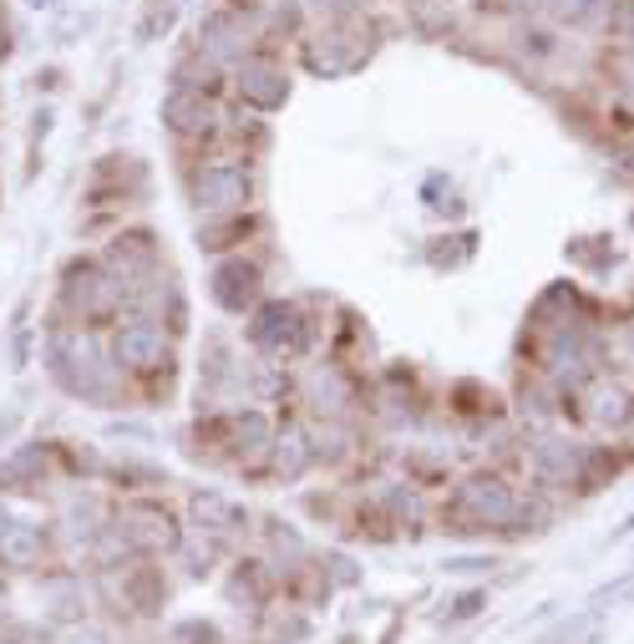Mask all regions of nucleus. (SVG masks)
<instances>
[{
    "mask_svg": "<svg viewBox=\"0 0 634 644\" xmlns=\"http://www.w3.org/2000/svg\"><path fill=\"white\" fill-rule=\"evenodd\" d=\"M122 543H133L143 553H163V548H178V528H173V518L163 508L137 502V508L122 513Z\"/></svg>",
    "mask_w": 634,
    "mask_h": 644,
    "instance_id": "f257e3e1",
    "label": "nucleus"
},
{
    "mask_svg": "<svg viewBox=\"0 0 634 644\" xmlns=\"http://www.w3.org/2000/svg\"><path fill=\"white\" fill-rule=\"evenodd\" d=\"M254 341L265 345V351H275V355H294L304 345L300 315H294V310H285V304H269L265 315L254 320Z\"/></svg>",
    "mask_w": 634,
    "mask_h": 644,
    "instance_id": "f03ea898",
    "label": "nucleus"
},
{
    "mask_svg": "<svg viewBox=\"0 0 634 644\" xmlns=\"http://www.w3.org/2000/svg\"><path fill=\"white\" fill-rule=\"evenodd\" d=\"M163 335L153 325H127L118 335V360L122 366H133V370H153V366H163Z\"/></svg>",
    "mask_w": 634,
    "mask_h": 644,
    "instance_id": "7ed1b4c3",
    "label": "nucleus"
},
{
    "mask_svg": "<svg viewBox=\"0 0 634 644\" xmlns=\"http://www.w3.org/2000/svg\"><path fill=\"white\" fill-rule=\"evenodd\" d=\"M463 508L477 518V523H508V518L518 513L513 492H508L502 482H472L463 492Z\"/></svg>",
    "mask_w": 634,
    "mask_h": 644,
    "instance_id": "20e7f679",
    "label": "nucleus"
},
{
    "mask_svg": "<svg viewBox=\"0 0 634 644\" xmlns=\"http://www.w3.org/2000/svg\"><path fill=\"white\" fill-rule=\"evenodd\" d=\"M199 198H209V209H234V203H244V173L209 168L199 178Z\"/></svg>",
    "mask_w": 634,
    "mask_h": 644,
    "instance_id": "39448f33",
    "label": "nucleus"
},
{
    "mask_svg": "<svg viewBox=\"0 0 634 644\" xmlns=\"http://www.w3.org/2000/svg\"><path fill=\"white\" fill-rule=\"evenodd\" d=\"M193 513H199V523L209 528V538H229V533H238V528H244V513H238L234 502L213 498V492H203V498L193 502Z\"/></svg>",
    "mask_w": 634,
    "mask_h": 644,
    "instance_id": "423d86ee",
    "label": "nucleus"
},
{
    "mask_svg": "<svg viewBox=\"0 0 634 644\" xmlns=\"http://www.w3.org/2000/svg\"><path fill=\"white\" fill-rule=\"evenodd\" d=\"M254 269H244V264H229V269H219V279H213V285H219V300L229 304V310H238V304H249L254 300Z\"/></svg>",
    "mask_w": 634,
    "mask_h": 644,
    "instance_id": "0eeeda50",
    "label": "nucleus"
},
{
    "mask_svg": "<svg viewBox=\"0 0 634 644\" xmlns=\"http://www.w3.org/2000/svg\"><path fill=\"white\" fill-rule=\"evenodd\" d=\"M0 553H5L15 568L36 564V553H41V528H5V538H0Z\"/></svg>",
    "mask_w": 634,
    "mask_h": 644,
    "instance_id": "6e6552de",
    "label": "nucleus"
},
{
    "mask_svg": "<svg viewBox=\"0 0 634 644\" xmlns=\"http://www.w3.org/2000/svg\"><path fill=\"white\" fill-rule=\"evenodd\" d=\"M630 599H634V574H630V579H620V584H609V589H599L594 593V604L599 609H614V604H630Z\"/></svg>",
    "mask_w": 634,
    "mask_h": 644,
    "instance_id": "1a4fd4ad",
    "label": "nucleus"
},
{
    "mask_svg": "<svg viewBox=\"0 0 634 644\" xmlns=\"http://www.w3.org/2000/svg\"><path fill=\"white\" fill-rule=\"evenodd\" d=\"M477 609H482V593H463V599L452 604V619H472Z\"/></svg>",
    "mask_w": 634,
    "mask_h": 644,
    "instance_id": "9d476101",
    "label": "nucleus"
},
{
    "mask_svg": "<svg viewBox=\"0 0 634 644\" xmlns=\"http://www.w3.org/2000/svg\"><path fill=\"white\" fill-rule=\"evenodd\" d=\"M67 644H107V640L97 630H77V634H67Z\"/></svg>",
    "mask_w": 634,
    "mask_h": 644,
    "instance_id": "9b49d317",
    "label": "nucleus"
},
{
    "mask_svg": "<svg viewBox=\"0 0 634 644\" xmlns=\"http://www.w3.org/2000/svg\"><path fill=\"white\" fill-rule=\"evenodd\" d=\"M0 538H5V513H0Z\"/></svg>",
    "mask_w": 634,
    "mask_h": 644,
    "instance_id": "f8f14e48",
    "label": "nucleus"
}]
</instances>
